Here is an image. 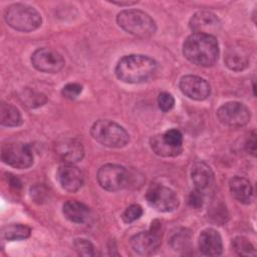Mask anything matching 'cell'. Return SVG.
I'll return each mask as SVG.
<instances>
[{"mask_svg": "<svg viewBox=\"0 0 257 257\" xmlns=\"http://www.w3.org/2000/svg\"><path fill=\"white\" fill-rule=\"evenodd\" d=\"M183 54L196 65L213 66L219 56L218 41L214 35L193 33L183 44Z\"/></svg>", "mask_w": 257, "mask_h": 257, "instance_id": "cell-1", "label": "cell"}, {"mask_svg": "<svg viewBox=\"0 0 257 257\" xmlns=\"http://www.w3.org/2000/svg\"><path fill=\"white\" fill-rule=\"evenodd\" d=\"M157 71V62L143 54H130L120 58L115 66L116 77L125 83L148 81Z\"/></svg>", "mask_w": 257, "mask_h": 257, "instance_id": "cell-2", "label": "cell"}, {"mask_svg": "<svg viewBox=\"0 0 257 257\" xmlns=\"http://www.w3.org/2000/svg\"><path fill=\"white\" fill-rule=\"evenodd\" d=\"M116 22L124 31L141 38L151 37L157 30L155 20L145 11L138 9L120 11L116 16Z\"/></svg>", "mask_w": 257, "mask_h": 257, "instance_id": "cell-3", "label": "cell"}, {"mask_svg": "<svg viewBox=\"0 0 257 257\" xmlns=\"http://www.w3.org/2000/svg\"><path fill=\"white\" fill-rule=\"evenodd\" d=\"M5 20L10 27L23 32L36 30L42 22L41 15L35 8L22 3L10 5L5 11Z\"/></svg>", "mask_w": 257, "mask_h": 257, "instance_id": "cell-4", "label": "cell"}, {"mask_svg": "<svg viewBox=\"0 0 257 257\" xmlns=\"http://www.w3.org/2000/svg\"><path fill=\"white\" fill-rule=\"evenodd\" d=\"M90 135L97 143L108 148H122L130 140L121 125L107 119L96 120L90 128Z\"/></svg>", "mask_w": 257, "mask_h": 257, "instance_id": "cell-5", "label": "cell"}, {"mask_svg": "<svg viewBox=\"0 0 257 257\" xmlns=\"http://www.w3.org/2000/svg\"><path fill=\"white\" fill-rule=\"evenodd\" d=\"M96 178L100 187L106 191H119L135 183L134 175L124 167L115 164H106L100 167Z\"/></svg>", "mask_w": 257, "mask_h": 257, "instance_id": "cell-6", "label": "cell"}, {"mask_svg": "<svg viewBox=\"0 0 257 257\" xmlns=\"http://www.w3.org/2000/svg\"><path fill=\"white\" fill-rule=\"evenodd\" d=\"M153 152L161 157H176L183 151V135L177 128L168 130L151 139Z\"/></svg>", "mask_w": 257, "mask_h": 257, "instance_id": "cell-7", "label": "cell"}, {"mask_svg": "<svg viewBox=\"0 0 257 257\" xmlns=\"http://www.w3.org/2000/svg\"><path fill=\"white\" fill-rule=\"evenodd\" d=\"M162 224L158 221L152 223L151 229L145 232L136 234L131 239V246L133 250L143 256L154 254L162 242Z\"/></svg>", "mask_w": 257, "mask_h": 257, "instance_id": "cell-8", "label": "cell"}, {"mask_svg": "<svg viewBox=\"0 0 257 257\" xmlns=\"http://www.w3.org/2000/svg\"><path fill=\"white\" fill-rule=\"evenodd\" d=\"M1 160L4 164L16 168L27 169L33 164V154L30 147L23 143H8L1 148Z\"/></svg>", "mask_w": 257, "mask_h": 257, "instance_id": "cell-9", "label": "cell"}, {"mask_svg": "<svg viewBox=\"0 0 257 257\" xmlns=\"http://www.w3.org/2000/svg\"><path fill=\"white\" fill-rule=\"evenodd\" d=\"M148 204L159 212H172L179 206L177 194L170 188L155 184L149 188L146 194Z\"/></svg>", "mask_w": 257, "mask_h": 257, "instance_id": "cell-10", "label": "cell"}, {"mask_svg": "<svg viewBox=\"0 0 257 257\" xmlns=\"http://www.w3.org/2000/svg\"><path fill=\"white\" fill-rule=\"evenodd\" d=\"M217 117L225 125L241 127L249 122L251 113L249 108L242 102L229 101L218 108Z\"/></svg>", "mask_w": 257, "mask_h": 257, "instance_id": "cell-11", "label": "cell"}, {"mask_svg": "<svg viewBox=\"0 0 257 257\" xmlns=\"http://www.w3.org/2000/svg\"><path fill=\"white\" fill-rule=\"evenodd\" d=\"M31 62L37 70L46 73H56L60 71L65 64L64 58L60 53L47 47L35 50L31 56Z\"/></svg>", "mask_w": 257, "mask_h": 257, "instance_id": "cell-12", "label": "cell"}, {"mask_svg": "<svg viewBox=\"0 0 257 257\" xmlns=\"http://www.w3.org/2000/svg\"><path fill=\"white\" fill-rule=\"evenodd\" d=\"M181 91L189 98L195 100H205L211 93L208 81L197 75H185L179 83Z\"/></svg>", "mask_w": 257, "mask_h": 257, "instance_id": "cell-13", "label": "cell"}, {"mask_svg": "<svg viewBox=\"0 0 257 257\" xmlns=\"http://www.w3.org/2000/svg\"><path fill=\"white\" fill-rule=\"evenodd\" d=\"M190 28L194 33L213 35L221 29L220 19L212 12L199 11L195 13L189 22Z\"/></svg>", "mask_w": 257, "mask_h": 257, "instance_id": "cell-14", "label": "cell"}, {"mask_svg": "<svg viewBox=\"0 0 257 257\" xmlns=\"http://www.w3.org/2000/svg\"><path fill=\"white\" fill-rule=\"evenodd\" d=\"M56 179L65 191L71 193L78 191L83 184L82 172L72 164L61 165L57 170Z\"/></svg>", "mask_w": 257, "mask_h": 257, "instance_id": "cell-15", "label": "cell"}, {"mask_svg": "<svg viewBox=\"0 0 257 257\" xmlns=\"http://www.w3.org/2000/svg\"><path fill=\"white\" fill-rule=\"evenodd\" d=\"M55 153L66 164L73 165L83 159L84 149L77 140L63 139L56 143Z\"/></svg>", "mask_w": 257, "mask_h": 257, "instance_id": "cell-16", "label": "cell"}, {"mask_svg": "<svg viewBox=\"0 0 257 257\" xmlns=\"http://www.w3.org/2000/svg\"><path fill=\"white\" fill-rule=\"evenodd\" d=\"M199 250L206 256H218L223 252V242L218 231L208 228L201 232L198 240Z\"/></svg>", "mask_w": 257, "mask_h": 257, "instance_id": "cell-17", "label": "cell"}, {"mask_svg": "<svg viewBox=\"0 0 257 257\" xmlns=\"http://www.w3.org/2000/svg\"><path fill=\"white\" fill-rule=\"evenodd\" d=\"M191 178L193 184L195 185V189L205 192L209 190L215 181V175L213 170L209 165L204 162L195 163L192 167L191 171Z\"/></svg>", "mask_w": 257, "mask_h": 257, "instance_id": "cell-18", "label": "cell"}, {"mask_svg": "<svg viewBox=\"0 0 257 257\" xmlns=\"http://www.w3.org/2000/svg\"><path fill=\"white\" fill-rule=\"evenodd\" d=\"M224 61L229 69L242 71L249 65V53L243 46L233 45L227 49Z\"/></svg>", "mask_w": 257, "mask_h": 257, "instance_id": "cell-19", "label": "cell"}, {"mask_svg": "<svg viewBox=\"0 0 257 257\" xmlns=\"http://www.w3.org/2000/svg\"><path fill=\"white\" fill-rule=\"evenodd\" d=\"M229 188L234 199L242 204H249L253 200V187L249 180L236 176L230 180Z\"/></svg>", "mask_w": 257, "mask_h": 257, "instance_id": "cell-20", "label": "cell"}, {"mask_svg": "<svg viewBox=\"0 0 257 257\" xmlns=\"http://www.w3.org/2000/svg\"><path fill=\"white\" fill-rule=\"evenodd\" d=\"M62 211H63L64 217L68 221L75 224H84L90 218L89 208L83 203H80L78 201L69 200L65 202L63 205Z\"/></svg>", "mask_w": 257, "mask_h": 257, "instance_id": "cell-21", "label": "cell"}, {"mask_svg": "<svg viewBox=\"0 0 257 257\" xmlns=\"http://www.w3.org/2000/svg\"><path fill=\"white\" fill-rule=\"evenodd\" d=\"M31 229L24 224H7L1 229V236L3 239L8 241L24 240L30 236Z\"/></svg>", "mask_w": 257, "mask_h": 257, "instance_id": "cell-22", "label": "cell"}, {"mask_svg": "<svg viewBox=\"0 0 257 257\" xmlns=\"http://www.w3.org/2000/svg\"><path fill=\"white\" fill-rule=\"evenodd\" d=\"M0 122L4 126H19L22 123V116L18 108L6 102L0 105Z\"/></svg>", "mask_w": 257, "mask_h": 257, "instance_id": "cell-23", "label": "cell"}, {"mask_svg": "<svg viewBox=\"0 0 257 257\" xmlns=\"http://www.w3.org/2000/svg\"><path fill=\"white\" fill-rule=\"evenodd\" d=\"M19 99L25 106L29 108H36L42 106L47 101V98L43 93L37 92L28 87L23 88L19 92Z\"/></svg>", "mask_w": 257, "mask_h": 257, "instance_id": "cell-24", "label": "cell"}, {"mask_svg": "<svg viewBox=\"0 0 257 257\" xmlns=\"http://www.w3.org/2000/svg\"><path fill=\"white\" fill-rule=\"evenodd\" d=\"M233 250L240 256H255V248L251 242L245 237H236L232 241Z\"/></svg>", "mask_w": 257, "mask_h": 257, "instance_id": "cell-25", "label": "cell"}, {"mask_svg": "<svg viewBox=\"0 0 257 257\" xmlns=\"http://www.w3.org/2000/svg\"><path fill=\"white\" fill-rule=\"evenodd\" d=\"M73 248L81 256H94V247L86 239L78 238L73 241Z\"/></svg>", "mask_w": 257, "mask_h": 257, "instance_id": "cell-26", "label": "cell"}, {"mask_svg": "<svg viewBox=\"0 0 257 257\" xmlns=\"http://www.w3.org/2000/svg\"><path fill=\"white\" fill-rule=\"evenodd\" d=\"M143 215V209L140 205L134 204L128 206L122 213L121 219L124 223H133L141 218Z\"/></svg>", "mask_w": 257, "mask_h": 257, "instance_id": "cell-27", "label": "cell"}, {"mask_svg": "<svg viewBox=\"0 0 257 257\" xmlns=\"http://www.w3.org/2000/svg\"><path fill=\"white\" fill-rule=\"evenodd\" d=\"M189 240H190L189 234L186 233L185 230H183L174 234L173 237L171 238L170 243L175 250H183L189 243Z\"/></svg>", "mask_w": 257, "mask_h": 257, "instance_id": "cell-28", "label": "cell"}, {"mask_svg": "<svg viewBox=\"0 0 257 257\" xmlns=\"http://www.w3.org/2000/svg\"><path fill=\"white\" fill-rule=\"evenodd\" d=\"M158 104L161 110L167 112L171 110L175 105V98L169 92H161L158 96Z\"/></svg>", "mask_w": 257, "mask_h": 257, "instance_id": "cell-29", "label": "cell"}, {"mask_svg": "<svg viewBox=\"0 0 257 257\" xmlns=\"http://www.w3.org/2000/svg\"><path fill=\"white\" fill-rule=\"evenodd\" d=\"M81 91H82V86L79 83L71 82L63 86L61 93L65 98L74 99L81 93Z\"/></svg>", "mask_w": 257, "mask_h": 257, "instance_id": "cell-30", "label": "cell"}, {"mask_svg": "<svg viewBox=\"0 0 257 257\" xmlns=\"http://www.w3.org/2000/svg\"><path fill=\"white\" fill-rule=\"evenodd\" d=\"M30 195L34 202L40 204L46 200L48 196V190L42 184H37L31 188Z\"/></svg>", "mask_w": 257, "mask_h": 257, "instance_id": "cell-31", "label": "cell"}, {"mask_svg": "<svg viewBox=\"0 0 257 257\" xmlns=\"http://www.w3.org/2000/svg\"><path fill=\"white\" fill-rule=\"evenodd\" d=\"M203 192L195 189L194 191L191 192V194L189 195V199H188V202H189V205L193 208H200L202 207L203 205V200H204V196H203Z\"/></svg>", "mask_w": 257, "mask_h": 257, "instance_id": "cell-32", "label": "cell"}, {"mask_svg": "<svg viewBox=\"0 0 257 257\" xmlns=\"http://www.w3.org/2000/svg\"><path fill=\"white\" fill-rule=\"evenodd\" d=\"M247 150L249 154H251L252 156H255V153H256V135L255 134L250 136L247 142Z\"/></svg>", "mask_w": 257, "mask_h": 257, "instance_id": "cell-33", "label": "cell"}, {"mask_svg": "<svg viewBox=\"0 0 257 257\" xmlns=\"http://www.w3.org/2000/svg\"><path fill=\"white\" fill-rule=\"evenodd\" d=\"M111 3L116 4V5H120V6H123V5L130 6V5H134V4L138 3V1H111Z\"/></svg>", "mask_w": 257, "mask_h": 257, "instance_id": "cell-34", "label": "cell"}]
</instances>
